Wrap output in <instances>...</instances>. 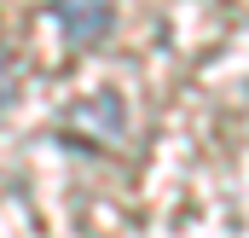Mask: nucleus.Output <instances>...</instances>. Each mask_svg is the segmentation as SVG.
Segmentation results:
<instances>
[{
  "label": "nucleus",
  "mask_w": 249,
  "mask_h": 238,
  "mask_svg": "<svg viewBox=\"0 0 249 238\" xmlns=\"http://www.w3.org/2000/svg\"><path fill=\"white\" fill-rule=\"evenodd\" d=\"M53 18L70 47H99L116 23V0H53Z\"/></svg>",
  "instance_id": "nucleus-1"
},
{
  "label": "nucleus",
  "mask_w": 249,
  "mask_h": 238,
  "mask_svg": "<svg viewBox=\"0 0 249 238\" xmlns=\"http://www.w3.org/2000/svg\"><path fill=\"white\" fill-rule=\"evenodd\" d=\"M12 99H18V70H12V59H6V53H0V111H6Z\"/></svg>",
  "instance_id": "nucleus-2"
}]
</instances>
